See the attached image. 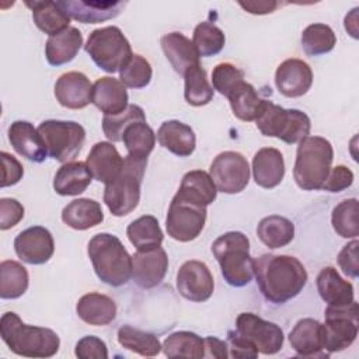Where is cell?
<instances>
[{
  "label": "cell",
  "mask_w": 359,
  "mask_h": 359,
  "mask_svg": "<svg viewBox=\"0 0 359 359\" xmlns=\"http://www.w3.org/2000/svg\"><path fill=\"white\" fill-rule=\"evenodd\" d=\"M8 140L13 149L34 163H42L46 156L45 143L34 125L28 121H15L8 128Z\"/></svg>",
  "instance_id": "44dd1931"
},
{
  "label": "cell",
  "mask_w": 359,
  "mask_h": 359,
  "mask_svg": "<svg viewBox=\"0 0 359 359\" xmlns=\"http://www.w3.org/2000/svg\"><path fill=\"white\" fill-rule=\"evenodd\" d=\"M128 156L135 158H147L156 144V133L146 121L130 123L122 136Z\"/></svg>",
  "instance_id": "74e56055"
},
{
  "label": "cell",
  "mask_w": 359,
  "mask_h": 359,
  "mask_svg": "<svg viewBox=\"0 0 359 359\" xmlns=\"http://www.w3.org/2000/svg\"><path fill=\"white\" fill-rule=\"evenodd\" d=\"M0 158H1V165H3V178H1V188L6 187H11L15 185L17 182H20V180L24 175V168L21 165V163L11 154H8L7 151H1L0 153Z\"/></svg>",
  "instance_id": "11a10c76"
},
{
  "label": "cell",
  "mask_w": 359,
  "mask_h": 359,
  "mask_svg": "<svg viewBox=\"0 0 359 359\" xmlns=\"http://www.w3.org/2000/svg\"><path fill=\"white\" fill-rule=\"evenodd\" d=\"M244 80V72L234 66L233 63H219L213 67L212 72V84L213 88L217 90L222 95L227 97V94Z\"/></svg>",
  "instance_id": "7dc6e473"
},
{
  "label": "cell",
  "mask_w": 359,
  "mask_h": 359,
  "mask_svg": "<svg viewBox=\"0 0 359 359\" xmlns=\"http://www.w3.org/2000/svg\"><path fill=\"white\" fill-rule=\"evenodd\" d=\"M317 290L328 306L348 304L355 300L353 286L334 266H324L317 275Z\"/></svg>",
  "instance_id": "83f0119b"
},
{
  "label": "cell",
  "mask_w": 359,
  "mask_h": 359,
  "mask_svg": "<svg viewBox=\"0 0 359 359\" xmlns=\"http://www.w3.org/2000/svg\"><path fill=\"white\" fill-rule=\"evenodd\" d=\"M24 217V206L13 198L0 199V229L8 230Z\"/></svg>",
  "instance_id": "816d5d0a"
},
{
  "label": "cell",
  "mask_w": 359,
  "mask_h": 359,
  "mask_svg": "<svg viewBox=\"0 0 359 359\" xmlns=\"http://www.w3.org/2000/svg\"><path fill=\"white\" fill-rule=\"evenodd\" d=\"M331 223L342 238H356L359 236L358 224V199L349 198L339 202L331 213Z\"/></svg>",
  "instance_id": "b9f144b4"
},
{
  "label": "cell",
  "mask_w": 359,
  "mask_h": 359,
  "mask_svg": "<svg viewBox=\"0 0 359 359\" xmlns=\"http://www.w3.org/2000/svg\"><path fill=\"white\" fill-rule=\"evenodd\" d=\"M177 194L191 202L208 206L216 199L217 188L209 172L203 170H192L182 177Z\"/></svg>",
  "instance_id": "1f68e13d"
},
{
  "label": "cell",
  "mask_w": 359,
  "mask_h": 359,
  "mask_svg": "<svg viewBox=\"0 0 359 359\" xmlns=\"http://www.w3.org/2000/svg\"><path fill=\"white\" fill-rule=\"evenodd\" d=\"M74 355L80 359H107L108 349L105 342L94 335L83 337L77 341Z\"/></svg>",
  "instance_id": "681fc988"
},
{
  "label": "cell",
  "mask_w": 359,
  "mask_h": 359,
  "mask_svg": "<svg viewBox=\"0 0 359 359\" xmlns=\"http://www.w3.org/2000/svg\"><path fill=\"white\" fill-rule=\"evenodd\" d=\"M167 269L168 257L161 247L136 251L132 255V279L142 289H151L160 285Z\"/></svg>",
  "instance_id": "9a60e30c"
},
{
  "label": "cell",
  "mask_w": 359,
  "mask_h": 359,
  "mask_svg": "<svg viewBox=\"0 0 359 359\" xmlns=\"http://www.w3.org/2000/svg\"><path fill=\"white\" fill-rule=\"evenodd\" d=\"M70 18L83 24H97L112 20L126 6L125 1H100V0H63L59 1Z\"/></svg>",
  "instance_id": "d6986e66"
},
{
  "label": "cell",
  "mask_w": 359,
  "mask_h": 359,
  "mask_svg": "<svg viewBox=\"0 0 359 359\" xmlns=\"http://www.w3.org/2000/svg\"><path fill=\"white\" fill-rule=\"evenodd\" d=\"M76 313L90 325H107L116 317V304L109 296L91 292L79 299Z\"/></svg>",
  "instance_id": "484cf974"
},
{
  "label": "cell",
  "mask_w": 359,
  "mask_h": 359,
  "mask_svg": "<svg viewBox=\"0 0 359 359\" xmlns=\"http://www.w3.org/2000/svg\"><path fill=\"white\" fill-rule=\"evenodd\" d=\"M93 84L81 72L63 73L55 83L57 102L69 109H81L91 102Z\"/></svg>",
  "instance_id": "ac0fdd59"
},
{
  "label": "cell",
  "mask_w": 359,
  "mask_h": 359,
  "mask_svg": "<svg viewBox=\"0 0 359 359\" xmlns=\"http://www.w3.org/2000/svg\"><path fill=\"white\" fill-rule=\"evenodd\" d=\"M227 100L230 102L234 116L244 122L255 121L265 104V100L258 95L254 86L247 83L245 80L240 81L227 94Z\"/></svg>",
  "instance_id": "d6a6232c"
},
{
  "label": "cell",
  "mask_w": 359,
  "mask_h": 359,
  "mask_svg": "<svg viewBox=\"0 0 359 359\" xmlns=\"http://www.w3.org/2000/svg\"><path fill=\"white\" fill-rule=\"evenodd\" d=\"M146 164L147 158L126 156L119 175L105 185L104 202L114 216H126L137 208Z\"/></svg>",
  "instance_id": "8992f818"
},
{
  "label": "cell",
  "mask_w": 359,
  "mask_h": 359,
  "mask_svg": "<svg viewBox=\"0 0 359 359\" xmlns=\"http://www.w3.org/2000/svg\"><path fill=\"white\" fill-rule=\"evenodd\" d=\"M209 174L223 194H238L250 181V164L238 151H223L217 154L209 168Z\"/></svg>",
  "instance_id": "8fae6325"
},
{
  "label": "cell",
  "mask_w": 359,
  "mask_h": 359,
  "mask_svg": "<svg viewBox=\"0 0 359 359\" xmlns=\"http://www.w3.org/2000/svg\"><path fill=\"white\" fill-rule=\"evenodd\" d=\"M153 76L151 66L142 55H132L129 60L119 70V80L125 87L143 88L146 87Z\"/></svg>",
  "instance_id": "bcb514c9"
},
{
  "label": "cell",
  "mask_w": 359,
  "mask_h": 359,
  "mask_svg": "<svg viewBox=\"0 0 359 359\" xmlns=\"http://www.w3.org/2000/svg\"><path fill=\"white\" fill-rule=\"evenodd\" d=\"M91 102L104 115H118L128 108V91L115 77H101L93 84Z\"/></svg>",
  "instance_id": "7402d4cb"
},
{
  "label": "cell",
  "mask_w": 359,
  "mask_h": 359,
  "mask_svg": "<svg viewBox=\"0 0 359 359\" xmlns=\"http://www.w3.org/2000/svg\"><path fill=\"white\" fill-rule=\"evenodd\" d=\"M91 172L83 161H69L62 164L53 178V189L62 196L83 194L91 182Z\"/></svg>",
  "instance_id": "f1b7e54d"
},
{
  "label": "cell",
  "mask_w": 359,
  "mask_h": 359,
  "mask_svg": "<svg viewBox=\"0 0 359 359\" xmlns=\"http://www.w3.org/2000/svg\"><path fill=\"white\" fill-rule=\"evenodd\" d=\"M62 220L74 230H87L102 223L101 205L90 198H79L67 203L62 210Z\"/></svg>",
  "instance_id": "f546056e"
},
{
  "label": "cell",
  "mask_w": 359,
  "mask_h": 359,
  "mask_svg": "<svg viewBox=\"0 0 359 359\" xmlns=\"http://www.w3.org/2000/svg\"><path fill=\"white\" fill-rule=\"evenodd\" d=\"M86 164L93 178L107 185L119 175L123 158L112 143L98 142L91 147Z\"/></svg>",
  "instance_id": "ffe728a7"
},
{
  "label": "cell",
  "mask_w": 359,
  "mask_h": 359,
  "mask_svg": "<svg viewBox=\"0 0 359 359\" xmlns=\"http://www.w3.org/2000/svg\"><path fill=\"white\" fill-rule=\"evenodd\" d=\"M352 182H353V172L348 167L339 164L330 170L321 189L327 192H341L349 188Z\"/></svg>",
  "instance_id": "f907efd6"
},
{
  "label": "cell",
  "mask_w": 359,
  "mask_h": 359,
  "mask_svg": "<svg viewBox=\"0 0 359 359\" xmlns=\"http://www.w3.org/2000/svg\"><path fill=\"white\" fill-rule=\"evenodd\" d=\"M289 122V109L265 100L261 114L255 119L258 130L268 137L280 139Z\"/></svg>",
  "instance_id": "7bdbcfd3"
},
{
  "label": "cell",
  "mask_w": 359,
  "mask_h": 359,
  "mask_svg": "<svg viewBox=\"0 0 359 359\" xmlns=\"http://www.w3.org/2000/svg\"><path fill=\"white\" fill-rule=\"evenodd\" d=\"M84 49L93 62L107 73L119 72L133 55L129 41L115 25L94 29L88 35Z\"/></svg>",
  "instance_id": "52a82bcc"
},
{
  "label": "cell",
  "mask_w": 359,
  "mask_h": 359,
  "mask_svg": "<svg viewBox=\"0 0 359 359\" xmlns=\"http://www.w3.org/2000/svg\"><path fill=\"white\" fill-rule=\"evenodd\" d=\"M358 245L359 241L353 238L351 243L344 245L338 254V265L342 272L349 278H358L359 275V261H358Z\"/></svg>",
  "instance_id": "f5cc1de1"
},
{
  "label": "cell",
  "mask_w": 359,
  "mask_h": 359,
  "mask_svg": "<svg viewBox=\"0 0 359 359\" xmlns=\"http://www.w3.org/2000/svg\"><path fill=\"white\" fill-rule=\"evenodd\" d=\"M236 331L247 338L259 353L273 355L283 346L282 328L254 313H241L236 318Z\"/></svg>",
  "instance_id": "7c38bea8"
},
{
  "label": "cell",
  "mask_w": 359,
  "mask_h": 359,
  "mask_svg": "<svg viewBox=\"0 0 359 359\" xmlns=\"http://www.w3.org/2000/svg\"><path fill=\"white\" fill-rule=\"evenodd\" d=\"M212 252L230 286L243 287L252 280L254 259L250 255V240L245 234L241 231L222 234L213 241Z\"/></svg>",
  "instance_id": "5b68a950"
},
{
  "label": "cell",
  "mask_w": 359,
  "mask_h": 359,
  "mask_svg": "<svg viewBox=\"0 0 359 359\" xmlns=\"http://www.w3.org/2000/svg\"><path fill=\"white\" fill-rule=\"evenodd\" d=\"M95 275L109 286H122L132 278V257L122 241L109 233H98L87 247Z\"/></svg>",
  "instance_id": "3957f363"
},
{
  "label": "cell",
  "mask_w": 359,
  "mask_h": 359,
  "mask_svg": "<svg viewBox=\"0 0 359 359\" xmlns=\"http://www.w3.org/2000/svg\"><path fill=\"white\" fill-rule=\"evenodd\" d=\"M275 84L285 97H302L313 84L311 67L302 59H286L275 72Z\"/></svg>",
  "instance_id": "e0dca14e"
},
{
  "label": "cell",
  "mask_w": 359,
  "mask_h": 359,
  "mask_svg": "<svg viewBox=\"0 0 359 359\" xmlns=\"http://www.w3.org/2000/svg\"><path fill=\"white\" fill-rule=\"evenodd\" d=\"M36 129L45 143L48 156L63 164L76 158L86 142L84 128L74 121L46 119Z\"/></svg>",
  "instance_id": "ba28073f"
},
{
  "label": "cell",
  "mask_w": 359,
  "mask_h": 359,
  "mask_svg": "<svg viewBox=\"0 0 359 359\" xmlns=\"http://www.w3.org/2000/svg\"><path fill=\"white\" fill-rule=\"evenodd\" d=\"M238 4L251 14H268L275 11V8L278 7L276 1H240Z\"/></svg>",
  "instance_id": "6f0895ef"
},
{
  "label": "cell",
  "mask_w": 359,
  "mask_h": 359,
  "mask_svg": "<svg viewBox=\"0 0 359 359\" xmlns=\"http://www.w3.org/2000/svg\"><path fill=\"white\" fill-rule=\"evenodd\" d=\"M257 236L266 247L275 250L287 245L294 237V224L285 216L271 215L257 226Z\"/></svg>",
  "instance_id": "836d02e7"
},
{
  "label": "cell",
  "mask_w": 359,
  "mask_h": 359,
  "mask_svg": "<svg viewBox=\"0 0 359 359\" xmlns=\"http://www.w3.org/2000/svg\"><path fill=\"white\" fill-rule=\"evenodd\" d=\"M0 335L11 352L25 358H50L60 346L59 335L53 330L28 325L14 311L1 316Z\"/></svg>",
  "instance_id": "7a4b0ae2"
},
{
  "label": "cell",
  "mask_w": 359,
  "mask_h": 359,
  "mask_svg": "<svg viewBox=\"0 0 359 359\" xmlns=\"http://www.w3.org/2000/svg\"><path fill=\"white\" fill-rule=\"evenodd\" d=\"M184 83V97L189 105L202 107L212 101L213 87L209 84L206 70L201 65L185 72Z\"/></svg>",
  "instance_id": "60d3db41"
},
{
  "label": "cell",
  "mask_w": 359,
  "mask_h": 359,
  "mask_svg": "<svg viewBox=\"0 0 359 359\" xmlns=\"http://www.w3.org/2000/svg\"><path fill=\"white\" fill-rule=\"evenodd\" d=\"M137 121H146V115L142 107L129 104L125 111L118 115H104L102 118V130L108 140L122 142L125 129Z\"/></svg>",
  "instance_id": "f6af8a7d"
},
{
  "label": "cell",
  "mask_w": 359,
  "mask_h": 359,
  "mask_svg": "<svg viewBox=\"0 0 359 359\" xmlns=\"http://www.w3.org/2000/svg\"><path fill=\"white\" fill-rule=\"evenodd\" d=\"M206 215V206L191 202L175 194L165 217L168 236L181 243L195 240L205 227Z\"/></svg>",
  "instance_id": "9c48e42d"
},
{
  "label": "cell",
  "mask_w": 359,
  "mask_h": 359,
  "mask_svg": "<svg viewBox=\"0 0 359 359\" xmlns=\"http://www.w3.org/2000/svg\"><path fill=\"white\" fill-rule=\"evenodd\" d=\"M177 289L187 300L206 302L215 289L213 275L205 262L187 261L177 272Z\"/></svg>",
  "instance_id": "4fadbf2b"
},
{
  "label": "cell",
  "mask_w": 359,
  "mask_h": 359,
  "mask_svg": "<svg viewBox=\"0 0 359 359\" xmlns=\"http://www.w3.org/2000/svg\"><path fill=\"white\" fill-rule=\"evenodd\" d=\"M325 351L341 352L349 348L358 337L359 310L353 300L348 304L328 306L325 309Z\"/></svg>",
  "instance_id": "30bf717a"
},
{
  "label": "cell",
  "mask_w": 359,
  "mask_h": 359,
  "mask_svg": "<svg viewBox=\"0 0 359 359\" xmlns=\"http://www.w3.org/2000/svg\"><path fill=\"white\" fill-rule=\"evenodd\" d=\"M29 283L28 271L17 261L6 259L0 264V297L18 299L21 297Z\"/></svg>",
  "instance_id": "8d00e7d4"
},
{
  "label": "cell",
  "mask_w": 359,
  "mask_h": 359,
  "mask_svg": "<svg viewBox=\"0 0 359 359\" xmlns=\"http://www.w3.org/2000/svg\"><path fill=\"white\" fill-rule=\"evenodd\" d=\"M83 45V35L79 28L67 27L62 32L48 38L45 56L49 65L62 66L72 62Z\"/></svg>",
  "instance_id": "4316f807"
},
{
  "label": "cell",
  "mask_w": 359,
  "mask_h": 359,
  "mask_svg": "<svg viewBox=\"0 0 359 359\" xmlns=\"http://www.w3.org/2000/svg\"><path fill=\"white\" fill-rule=\"evenodd\" d=\"M163 352L167 358L201 359L205 356L203 338L191 331L172 332L164 339Z\"/></svg>",
  "instance_id": "d590c367"
},
{
  "label": "cell",
  "mask_w": 359,
  "mask_h": 359,
  "mask_svg": "<svg viewBox=\"0 0 359 359\" xmlns=\"http://www.w3.org/2000/svg\"><path fill=\"white\" fill-rule=\"evenodd\" d=\"M310 128L311 122L307 114H304L300 109H289V122L280 140L287 144L299 143L309 136Z\"/></svg>",
  "instance_id": "c3c4849f"
},
{
  "label": "cell",
  "mask_w": 359,
  "mask_h": 359,
  "mask_svg": "<svg viewBox=\"0 0 359 359\" xmlns=\"http://www.w3.org/2000/svg\"><path fill=\"white\" fill-rule=\"evenodd\" d=\"M285 175L283 154L275 147L259 149L252 158V177L265 189L278 187Z\"/></svg>",
  "instance_id": "cb8c5ba5"
},
{
  "label": "cell",
  "mask_w": 359,
  "mask_h": 359,
  "mask_svg": "<svg viewBox=\"0 0 359 359\" xmlns=\"http://www.w3.org/2000/svg\"><path fill=\"white\" fill-rule=\"evenodd\" d=\"M118 342L128 351L139 353L142 356H156L163 349L158 338L151 334L135 328L132 325H123L118 330Z\"/></svg>",
  "instance_id": "f35d334b"
},
{
  "label": "cell",
  "mask_w": 359,
  "mask_h": 359,
  "mask_svg": "<svg viewBox=\"0 0 359 359\" xmlns=\"http://www.w3.org/2000/svg\"><path fill=\"white\" fill-rule=\"evenodd\" d=\"M289 344L302 358H328L324 324L314 318L299 320L289 332Z\"/></svg>",
  "instance_id": "2e32d148"
},
{
  "label": "cell",
  "mask_w": 359,
  "mask_h": 359,
  "mask_svg": "<svg viewBox=\"0 0 359 359\" xmlns=\"http://www.w3.org/2000/svg\"><path fill=\"white\" fill-rule=\"evenodd\" d=\"M334 149L330 140L321 136H307L299 142L293 178L304 191L321 189L332 164Z\"/></svg>",
  "instance_id": "277c9868"
},
{
  "label": "cell",
  "mask_w": 359,
  "mask_h": 359,
  "mask_svg": "<svg viewBox=\"0 0 359 359\" xmlns=\"http://www.w3.org/2000/svg\"><path fill=\"white\" fill-rule=\"evenodd\" d=\"M203 344H205V356L203 358H217V359L229 358L227 342H224L216 337H206V338H203Z\"/></svg>",
  "instance_id": "9f6ffc18"
},
{
  "label": "cell",
  "mask_w": 359,
  "mask_h": 359,
  "mask_svg": "<svg viewBox=\"0 0 359 359\" xmlns=\"http://www.w3.org/2000/svg\"><path fill=\"white\" fill-rule=\"evenodd\" d=\"M25 6L32 11L35 25L49 36L56 35L70 27V17L62 8L59 1H25Z\"/></svg>",
  "instance_id": "4dcf8cb0"
},
{
  "label": "cell",
  "mask_w": 359,
  "mask_h": 359,
  "mask_svg": "<svg viewBox=\"0 0 359 359\" xmlns=\"http://www.w3.org/2000/svg\"><path fill=\"white\" fill-rule=\"evenodd\" d=\"M161 49L171 63L174 70L180 74H185L191 67L201 65L199 53L194 42L181 32H168L160 39Z\"/></svg>",
  "instance_id": "603a6c76"
},
{
  "label": "cell",
  "mask_w": 359,
  "mask_h": 359,
  "mask_svg": "<svg viewBox=\"0 0 359 359\" xmlns=\"http://www.w3.org/2000/svg\"><path fill=\"white\" fill-rule=\"evenodd\" d=\"M126 236L137 251L160 247L164 238L157 219L151 215H144L130 222L126 229Z\"/></svg>",
  "instance_id": "e575fe53"
},
{
  "label": "cell",
  "mask_w": 359,
  "mask_h": 359,
  "mask_svg": "<svg viewBox=\"0 0 359 359\" xmlns=\"http://www.w3.org/2000/svg\"><path fill=\"white\" fill-rule=\"evenodd\" d=\"M17 257L31 265L48 262L55 251V243L50 231L42 226H32L21 233L14 240Z\"/></svg>",
  "instance_id": "5bb4252c"
},
{
  "label": "cell",
  "mask_w": 359,
  "mask_h": 359,
  "mask_svg": "<svg viewBox=\"0 0 359 359\" xmlns=\"http://www.w3.org/2000/svg\"><path fill=\"white\" fill-rule=\"evenodd\" d=\"M227 348H229V356L231 358H257L258 356V351L257 348L252 345V342H250L247 338H244L243 335H240L236 330L230 331L227 335Z\"/></svg>",
  "instance_id": "db71d44e"
},
{
  "label": "cell",
  "mask_w": 359,
  "mask_h": 359,
  "mask_svg": "<svg viewBox=\"0 0 359 359\" xmlns=\"http://www.w3.org/2000/svg\"><path fill=\"white\" fill-rule=\"evenodd\" d=\"M157 140L170 153L178 157H188L196 147V136L192 128L181 121L171 119L160 125Z\"/></svg>",
  "instance_id": "d4e9b609"
},
{
  "label": "cell",
  "mask_w": 359,
  "mask_h": 359,
  "mask_svg": "<svg viewBox=\"0 0 359 359\" xmlns=\"http://www.w3.org/2000/svg\"><path fill=\"white\" fill-rule=\"evenodd\" d=\"M192 42L199 56L208 57L217 55L223 49L226 38L223 31L217 25L209 21H203L195 27Z\"/></svg>",
  "instance_id": "ee69618b"
},
{
  "label": "cell",
  "mask_w": 359,
  "mask_h": 359,
  "mask_svg": "<svg viewBox=\"0 0 359 359\" xmlns=\"http://www.w3.org/2000/svg\"><path fill=\"white\" fill-rule=\"evenodd\" d=\"M300 42L306 55L320 56L334 49L337 45V36L330 25L314 22L303 29Z\"/></svg>",
  "instance_id": "ab89813d"
},
{
  "label": "cell",
  "mask_w": 359,
  "mask_h": 359,
  "mask_svg": "<svg viewBox=\"0 0 359 359\" xmlns=\"http://www.w3.org/2000/svg\"><path fill=\"white\" fill-rule=\"evenodd\" d=\"M254 275L262 296L275 304H283L296 297L309 278L297 258L275 254H264L254 259Z\"/></svg>",
  "instance_id": "6da1fadb"
}]
</instances>
